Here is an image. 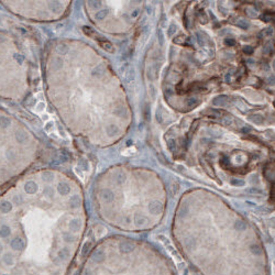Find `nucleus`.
<instances>
[{"label": "nucleus", "mask_w": 275, "mask_h": 275, "mask_svg": "<svg viewBox=\"0 0 275 275\" xmlns=\"http://www.w3.org/2000/svg\"><path fill=\"white\" fill-rule=\"evenodd\" d=\"M237 25L239 28H241V29H248L249 27H250V22L249 21H247V20H244V19H239L238 21H237Z\"/></svg>", "instance_id": "obj_10"}, {"label": "nucleus", "mask_w": 275, "mask_h": 275, "mask_svg": "<svg viewBox=\"0 0 275 275\" xmlns=\"http://www.w3.org/2000/svg\"><path fill=\"white\" fill-rule=\"evenodd\" d=\"M1 252H2V245L0 244V253H1Z\"/></svg>", "instance_id": "obj_20"}, {"label": "nucleus", "mask_w": 275, "mask_h": 275, "mask_svg": "<svg viewBox=\"0 0 275 275\" xmlns=\"http://www.w3.org/2000/svg\"><path fill=\"white\" fill-rule=\"evenodd\" d=\"M106 130H107V133H108L109 136H113V135H116L119 133V128H118L117 126H115V124L108 126Z\"/></svg>", "instance_id": "obj_5"}, {"label": "nucleus", "mask_w": 275, "mask_h": 275, "mask_svg": "<svg viewBox=\"0 0 275 275\" xmlns=\"http://www.w3.org/2000/svg\"><path fill=\"white\" fill-rule=\"evenodd\" d=\"M106 16H107V11H106V10H101V11H99L98 13L96 14V18L101 20V19H104Z\"/></svg>", "instance_id": "obj_15"}, {"label": "nucleus", "mask_w": 275, "mask_h": 275, "mask_svg": "<svg viewBox=\"0 0 275 275\" xmlns=\"http://www.w3.org/2000/svg\"><path fill=\"white\" fill-rule=\"evenodd\" d=\"M139 14V10H134L133 12H132V17H136Z\"/></svg>", "instance_id": "obj_19"}, {"label": "nucleus", "mask_w": 275, "mask_h": 275, "mask_svg": "<svg viewBox=\"0 0 275 275\" xmlns=\"http://www.w3.org/2000/svg\"><path fill=\"white\" fill-rule=\"evenodd\" d=\"M2 260H4V262H5L7 265H13L14 260H13V257H12V255L9 254V253H6L5 255H4V257H2Z\"/></svg>", "instance_id": "obj_9"}, {"label": "nucleus", "mask_w": 275, "mask_h": 275, "mask_svg": "<svg viewBox=\"0 0 275 275\" xmlns=\"http://www.w3.org/2000/svg\"><path fill=\"white\" fill-rule=\"evenodd\" d=\"M176 30H177V27H176V24H174V23H172L171 25L168 27V29H167V36H170L171 37L174 33L176 32Z\"/></svg>", "instance_id": "obj_12"}, {"label": "nucleus", "mask_w": 275, "mask_h": 275, "mask_svg": "<svg viewBox=\"0 0 275 275\" xmlns=\"http://www.w3.org/2000/svg\"><path fill=\"white\" fill-rule=\"evenodd\" d=\"M205 115H207V116H209V117H212V118H218L220 117L221 115H223L222 112H220V111H217V110H212V109H208L207 111H205Z\"/></svg>", "instance_id": "obj_8"}, {"label": "nucleus", "mask_w": 275, "mask_h": 275, "mask_svg": "<svg viewBox=\"0 0 275 275\" xmlns=\"http://www.w3.org/2000/svg\"><path fill=\"white\" fill-rule=\"evenodd\" d=\"M243 51H244V53H247V54H251L253 52V49L251 46H245L243 49Z\"/></svg>", "instance_id": "obj_16"}, {"label": "nucleus", "mask_w": 275, "mask_h": 275, "mask_svg": "<svg viewBox=\"0 0 275 275\" xmlns=\"http://www.w3.org/2000/svg\"><path fill=\"white\" fill-rule=\"evenodd\" d=\"M213 105L215 106H220V107H225L229 104V99L227 96H220V97H217L216 99H213Z\"/></svg>", "instance_id": "obj_3"}, {"label": "nucleus", "mask_w": 275, "mask_h": 275, "mask_svg": "<svg viewBox=\"0 0 275 275\" xmlns=\"http://www.w3.org/2000/svg\"><path fill=\"white\" fill-rule=\"evenodd\" d=\"M12 209V205L10 203L9 200H4L0 203V211L4 212V213H7L9 212L10 210Z\"/></svg>", "instance_id": "obj_4"}, {"label": "nucleus", "mask_w": 275, "mask_h": 275, "mask_svg": "<svg viewBox=\"0 0 275 275\" xmlns=\"http://www.w3.org/2000/svg\"><path fill=\"white\" fill-rule=\"evenodd\" d=\"M10 233H11V230H10V228L8 226H2V227L0 228V237H1V238H7V237H9Z\"/></svg>", "instance_id": "obj_6"}, {"label": "nucleus", "mask_w": 275, "mask_h": 275, "mask_svg": "<svg viewBox=\"0 0 275 275\" xmlns=\"http://www.w3.org/2000/svg\"><path fill=\"white\" fill-rule=\"evenodd\" d=\"M167 146H168L170 151H172V152L176 151V143H175V141H174V140H168V141H167Z\"/></svg>", "instance_id": "obj_13"}, {"label": "nucleus", "mask_w": 275, "mask_h": 275, "mask_svg": "<svg viewBox=\"0 0 275 275\" xmlns=\"http://www.w3.org/2000/svg\"><path fill=\"white\" fill-rule=\"evenodd\" d=\"M4 275H10V274H4Z\"/></svg>", "instance_id": "obj_21"}, {"label": "nucleus", "mask_w": 275, "mask_h": 275, "mask_svg": "<svg viewBox=\"0 0 275 275\" xmlns=\"http://www.w3.org/2000/svg\"><path fill=\"white\" fill-rule=\"evenodd\" d=\"M225 43L227 45H235V40H232V39H227V40H225Z\"/></svg>", "instance_id": "obj_17"}, {"label": "nucleus", "mask_w": 275, "mask_h": 275, "mask_svg": "<svg viewBox=\"0 0 275 275\" xmlns=\"http://www.w3.org/2000/svg\"><path fill=\"white\" fill-rule=\"evenodd\" d=\"M158 42H160V45L163 46V45H164V35H163V32H162L161 29L158 30Z\"/></svg>", "instance_id": "obj_14"}, {"label": "nucleus", "mask_w": 275, "mask_h": 275, "mask_svg": "<svg viewBox=\"0 0 275 275\" xmlns=\"http://www.w3.org/2000/svg\"><path fill=\"white\" fill-rule=\"evenodd\" d=\"M10 245H11V248L13 249V250H16V251H21V250L24 249L25 243H24V241H23L21 238H14V239L11 241Z\"/></svg>", "instance_id": "obj_2"}, {"label": "nucleus", "mask_w": 275, "mask_h": 275, "mask_svg": "<svg viewBox=\"0 0 275 275\" xmlns=\"http://www.w3.org/2000/svg\"><path fill=\"white\" fill-rule=\"evenodd\" d=\"M251 120H252L254 123H257V124L263 123V117L260 116V115H253V116H251Z\"/></svg>", "instance_id": "obj_11"}, {"label": "nucleus", "mask_w": 275, "mask_h": 275, "mask_svg": "<svg viewBox=\"0 0 275 275\" xmlns=\"http://www.w3.org/2000/svg\"><path fill=\"white\" fill-rule=\"evenodd\" d=\"M24 190L27 192L28 194H35L36 192L39 190V186L33 180H29L24 184Z\"/></svg>", "instance_id": "obj_1"}, {"label": "nucleus", "mask_w": 275, "mask_h": 275, "mask_svg": "<svg viewBox=\"0 0 275 275\" xmlns=\"http://www.w3.org/2000/svg\"><path fill=\"white\" fill-rule=\"evenodd\" d=\"M126 78L128 81H131L134 79V69H133V67L129 66V65H128V71L126 73Z\"/></svg>", "instance_id": "obj_7"}, {"label": "nucleus", "mask_w": 275, "mask_h": 275, "mask_svg": "<svg viewBox=\"0 0 275 275\" xmlns=\"http://www.w3.org/2000/svg\"><path fill=\"white\" fill-rule=\"evenodd\" d=\"M193 105H197V100L194 99V98H190L188 100V106H193Z\"/></svg>", "instance_id": "obj_18"}]
</instances>
